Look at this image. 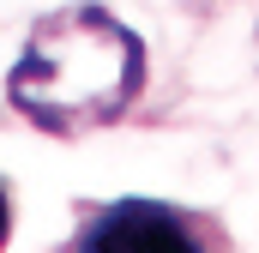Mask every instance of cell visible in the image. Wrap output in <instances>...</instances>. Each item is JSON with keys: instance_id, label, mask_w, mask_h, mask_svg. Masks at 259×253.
Segmentation results:
<instances>
[{"instance_id": "2", "label": "cell", "mask_w": 259, "mask_h": 253, "mask_svg": "<svg viewBox=\"0 0 259 253\" xmlns=\"http://www.w3.org/2000/svg\"><path fill=\"white\" fill-rule=\"evenodd\" d=\"M72 253H229L223 235L181 211V205H163V199H109L97 205L78 235Z\"/></svg>"}, {"instance_id": "3", "label": "cell", "mask_w": 259, "mask_h": 253, "mask_svg": "<svg viewBox=\"0 0 259 253\" xmlns=\"http://www.w3.org/2000/svg\"><path fill=\"white\" fill-rule=\"evenodd\" d=\"M12 241V199H6V181H0V247Z\"/></svg>"}, {"instance_id": "4", "label": "cell", "mask_w": 259, "mask_h": 253, "mask_svg": "<svg viewBox=\"0 0 259 253\" xmlns=\"http://www.w3.org/2000/svg\"><path fill=\"white\" fill-rule=\"evenodd\" d=\"M253 55H259V36H253Z\"/></svg>"}, {"instance_id": "1", "label": "cell", "mask_w": 259, "mask_h": 253, "mask_svg": "<svg viewBox=\"0 0 259 253\" xmlns=\"http://www.w3.org/2000/svg\"><path fill=\"white\" fill-rule=\"evenodd\" d=\"M139 91H145V43L97 0L36 18L18 66L6 72V103L55 139L115 126L139 103Z\"/></svg>"}]
</instances>
